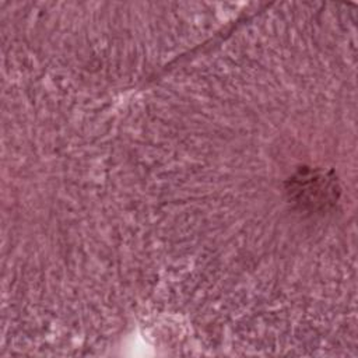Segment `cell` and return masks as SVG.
<instances>
[{
	"mask_svg": "<svg viewBox=\"0 0 358 358\" xmlns=\"http://www.w3.org/2000/svg\"><path fill=\"white\" fill-rule=\"evenodd\" d=\"M285 193L292 207L313 214L334 206L340 196V187L333 172L302 166L288 178Z\"/></svg>",
	"mask_w": 358,
	"mask_h": 358,
	"instance_id": "cell-1",
	"label": "cell"
}]
</instances>
